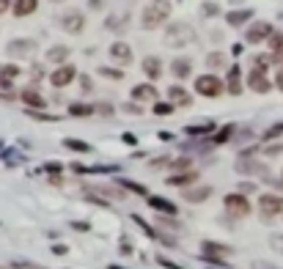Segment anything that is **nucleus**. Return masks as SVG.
Returning a JSON list of instances; mask_svg holds the SVG:
<instances>
[{"instance_id":"1","label":"nucleus","mask_w":283,"mask_h":269,"mask_svg":"<svg viewBox=\"0 0 283 269\" xmlns=\"http://www.w3.org/2000/svg\"><path fill=\"white\" fill-rule=\"evenodd\" d=\"M168 17H170V0H151V3L143 9L140 25H143L146 31H154V28H160L162 22H168Z\"/></svg>"},{"instance_id":"2","label":"nucleus","mask_w":283,"mask_h":269,"mask_svg":"<svg viewBox=\"0 0 283 269\" xmlns=\"http://www.w3.org/2000/svg\"><path fill=\"white\" fill-rule=\"evenodd\" d=\"M165 42H168L170 47L193 44L196 42V31H193V25H187V22H173V25L165 31Z\"/></svg>"},{"instance_id":"3","label":"nucleus","mask_w":283,"mask_h":269,"mask_svg":"<svg viewBox=\"0 0 283 269\" xmlns=\"http://www.w3.org/2000/svg\"><path fill=\"white\" fill-rule=\"evenodd\" d=\"M223 206H226V212L231 214V217H247V214H250V201H247V195H242V192L226 195Z\"/></svg>"},{"instance_id":"4","label":"nucleus","mask_w":283,"mask_h":269,"mask_svg":"<svg viewBox=\"0 0 283 269\" xmlns=\"http://www.w3.org/2000/svg\"><path fill=\"white\" fill-rule=\"evenodd\" d=\"M258 209H261V217L264 220H272L283 214V198L275 195V192H264L261 198H258Z\"/></svg>"},{"instance_id":"5","label":"nucleus","mask_w":283,"mask_h":269,"mask_svg":"<svg viewBox=\"0 0 283 269\" xmlns=\"http://www.w3.org/2000/svg\"><path fill=\"white\" fill-rule=\"evenodd\" d=\"M223 80L220 77H215V74H201V77L196 80V91L201 93V96H209V99H215V96H220L223 93Z\"/></svg>"},{"instance_id":"6","label":"nucleus","mask_w":283,"mask_h":269,"mask_svg":"<svg viewBox=\"0 0 283 269\" xmlns=\"http://www.w3.org/2000/svg\"><path fill=\"white\" fill-rule=\"evenodd\" d=\"M272 25L269 22H253L250 28H247L245 33V42L247 44H261V42H269V36H272Z\"/></svg>"},{"instance_id":"7","label":"nucleus","mask_w":283,"mask_h":269,"mask_svg":"<svg viewBox=\"0 0 283 269\" xmlns=\"http://www.w3.org/2000/svg\"><path fill=\"white\" fill-rule=\"evenodd\" d=\"M237 171L242 173V176H264L267 173V165L264 162H258V160H253V157H239V162H237Z\"/></svg>"},{"instance_id":"8","label":"nucleus","mask_w":283,"mask_h":269,"mask_svg":"<svg viewBox=\"0 0 283 269\" xmlns=\"http://www.w3.org/2000/svg\"><path fill=\"white\" fill-rule=\"evenodd\" d=\"M74 77H77V69L69 66V63H63V66H58L55 72L50 74V83L55 85V88H66V85L72 83Z\"/></svg>"},{"instance_id":"9","label":"nucleus","mask_w":283,"mask_h":269,"mask_svg":"<svg viewBox=\"0 0 283 269\" xmlns=\"http://www.w3.org/2000/svg\"><path fill=\"white\" fill-rule=\"evenodd\" d=\"M201 250H204V258H209V261H226L231 255V247L220 242H204Z\"/></svg>"},{"instance_id":"10","label":"nucleus","mask_w":283,"mask_h":269,"mask_svg":"<svg viewBox=\"0 0 283 269\" xmlns=\"http://www.w3.org/2000/svg\"><path fill=\"white\" fill-rule=\"evenodd\" d=\"M61 28L66 33H80L82 28H85V17H82V11H66V14H61Z\"/></svg>"},{"instance_id":"11","label":"nucleus","mask_w":283,"mask_h":269,"mask_svg":"<svg viewBox=\"0 0 283 269\" xmlns=\"http://www.w3.org/2000/svg\"><path fill=\"white\" fill-rule=\"evenodd\" d=\"M6 52H9L11 58H28V55L36 52V42H31V39H17V42H9Z\"/></svg>"},{"instance_id":"12","label":"nucleus","mask_w":283,"mask_h":269,"mask_svg":"<svg viewBox=\"0 0 283 269\" xmlns=\"http://www.w3.org/2000/svg\"><path fill=\"white\" fill-rule=\"evenodd\" d=\"M247 88L256 91V93H269V88H272V83L267 80V74L258 72V69H253L250 74H247Z\"/></svg>"},{"instance_id":"13","label":"nucleus","mask_w":283,"mask_h":269,"mask_svg":"<svg viewBox=\"0 0 283 269\" xmlns=\"http://www.w3.org/2000/svg\"><path fill=\"white\" fill-rule=\"evenodd\" d=\"M110 58L127 66V63H132V50H129V44H124V42H113L110 44Z\"/></svg>"},{"instance_id":"14","label":"nucleus","mask_w":283,"mask_h":269,"mask_svg":"<svg viewBox=\"0 0 283 269\" xmlns=\"http://www.w3.org/2000/svg\"><path fill=\"white\" fill-rule=\"evenodd\" d=\"M228 93H234V96L242 93V69H239L237 63L228 69Z\"/></svg>"},{"instance_id":"15","label":"nucleus","mask_w":283,"mask_h":269,"mask_svg":"<svg viewBox=\"0 0 283 269\" xmlns=\"http://www.w3.org/2000/svg\"><path fill=\"white\" fill-rule=\"evenodd\" d=\"M157 96H160V93H157L154 85H135V88H132V99H135V102H154Z\"/></svg>"},{"instance_id":"16","label":"nucleus","mask_w":283,"mask_h":269,"mask_svg":"<svg viewBox=\"0 0 283 269\" xmlns=\"http://www.w3.org/2000/svg\"><path fill=\"white\" fill-rule=\"evenodd\" d=\"M209 195H212V187H190V190L181 192V198H184V201H190V203H201Z\"/></svg>"},{"instance_id":"17","label":"nucleus","mask_w":283,"mask_h":269,"mask_svg":"<svg viewBox=\"0 0 283 269\" xmlns=\"http://www.w3.org/2000/svg\"><path fill=\"white\" fill-rule=\"evenodd\" d=\"M170 72H173V77H179V80L190 77V72H193V61H190V58H176V61L170 63Z\"/></svg>"},{"instance_id":"18","label":"nucleus","mask_w":283,"mask_h":269,"mask_svg":"<svg viewBox=\"0 0 283 269\" xmlns=\"http://www.w3.org/2000/svg\"><path fill=\"white\" fill-rule=\"evenodd\" d=\"M143 72H146V77L149 80H160L162 77V63H160V58H154V55H149L143 61Z\"/></svg>"},{"instance_id":"19","label":"nucleus","mask_w":283,"mask_h":269,"mask_svg":"<svg viewBox=\"0 0 283 269\" xmlns=\"http://www.w3.org/2000/svg\"><path fill=\"white\" fill-rule=\"evenodd\" d=\"M149 206L154 209V212L170 214V217H173V214H176V203H170L168 198H157V195H151V198H149Z\"/></svg>"},{"instance_id":"20","label":"nucleus","mask_w":283,"mask_h":269,"mask_svg":"<svg viewBox=\"0 0 283 269\" xmlns=\"http://www.w3.org/2000/svg\"><path fill=\"white\" fill-rule=\"evenodd\" d=\"M22 102H25L28 107H33V110H41V107H47L44 96H41L39 91H33V88H25V91H22Z\"/></svg>"},{"instance_id":"21","label":"nucleus","mask_w":283,"mask_h":269,"mask_svg":"<svg viewBox=\"0 0 283 269\" xmlns=\"http://www.w3.org/2000/svg\"><path fill=\"white\" fill-rule=\"evenodd\" d=\"M168 96H170V102H173V104H181V107H190V104H193L190 93H187L184 88H179V85H170Z\"/></svg>"},{"instance_id":"22","label":"nucleus","mask_w":283,"mask_h":269,"mask_svg":"<svg viewBox=\"0 0 283 269\" xmlns=\"http://www.w3.org/2000/svg\"><path fill=\"white\" fill-rule=\"evenodd\" d=\"M69 55H72V50H69V47H63V44H58V47H52L50 52H47V61L50 63H66L69 61Z\"/></svg>"},{"instance_id":"23","label":"nucleus","mask_w":283,"mask_h":269,"mask_svg":"<svg viewBox=\"0 0 283 269\" xmlns=\"http://www.w3.org/2000/svg\"><path fill=\"white\" fill-rule=\"evenodd\" d=\"M250 17H253L250 9H239V11H228V14H226V22H228V25H234V28H239V25H245Z\"/></svg>"},{"instance_id":"24","label":"nucleus","mask_w":283,"mask_h":269,"mask_svg":"<svg viewBox=\"0 0 283 269\" xmlns=\"http://www.w3.org/2000/svg\"><path fill=\"white\" fill-rule=\"evenodd\" d=\"M196 179H198L196 171H187V173H176V176H170L168 184H170V187H187V184H193Z\"/></svg>"},{"instance_id":"25","label":"nucleus","mask_w":283,"mask_h":269,"mask_svg":"<svg viewBox=\"0 0 283 269\" xmlns=\"http://www.w3.org/2000/svg\"><path fill=\"white\" fill-rule=\"evenodd\" d=\"M36 6H39V0H17L14 14L17 17H28V14H33V11H36Z\"/></svg>"},{"instance_id":"26","label":"nucleus","mask_w":283,"mask_h":269,"mask_svg":"<svg viewBox=\"0 0 283 269\" xmlns=\"http://www.w3.org/2000/svg\"><path fill=\"white\" fill-rule=\"evenodd\" d=\"M63 146H66L69 151H80V154H88V151H91V146L88 143H82V140H72V138L63 140Z\"/></svg>"},{"instance_id":"27","label":"nucleus","mask_w":283,"mask_h":269,"mask_svg":"<svg viewBox=\"0 0 283 269\" xmlns=\"http://www.w3.org/2000/svg\"><path fill=\"white\" fill-rule=\"evenodd\" d=\"M93 104H69V113L72 115H93Z\"/></svg>"},{"instance_id":"28","label":"nucleus","mask_w":283,"mask_h":269,"mask_svg":"<svg viewBox=\"0 0 283 269\" xmlns=\"http://www.w3.org/2000/svg\"><path fill=\"white\" fill-rule=\"evenodd\" d=\"M212 129H215V124H193V126H187V134H209Z\"/></svg>"},{"instance_id":"29","label":"nucleus","mask_w":283,"mask_h":269,"mask_svg":"<svg viewBox=\"0 0 283 269\" xmlns=\"http://www.w3.org/2000/svg\"><path fill=\"white\" fill-rule=\"evenodd\" d=\"M206 63H209L212 69H223L226 66V55H223V52H212V55L206 58Z\"/></svg>"},{"instance_id":"30","label":"nucleus","mask_w":283,"mask_h":269,"mask_svg":"<svg viewBox=\"0 0 283 269\" xmlns=\"http://www.w3.org/2000/svg\"><path fill=\"white\" fill-rule=\"evenodd\" d=\"M269 63H272V55H256L253 58V69H258V72H267Z\"/></svg>"},{"instance_id":"31","label":"nucleus","mask_w":283,"mask_h":269,"mask_svg":"<svg viewBox=\"0 0 283 269\" xmlns=\"http://www.w3.org/2000/svg\"><path fill=\"white\" fill-rule=\"evenodd\" d=\"M119 184L124 187V190H129V192H138V195H146V187H143V184H135V181H127V179H121Z\"/></svg>"},{"instance_id":"32","label":"nucleus","mask_w":283,"mask_h":269,"mask_svg":"<svg viewBox=\"0 0 283 269\" xmlns=\"http://www.w3.org/2000/svg\"><path fill=\"white\" fill-rule=\"evenodd\" d=\"M127 22H129V17H121V20H113V17H110L105 25H108L110 31H124V28H127Z\"/></svg>"},{"instance_id":"33","label":"nucleus","mask_w":283,"mask_h":269,"mask_svg":"<svg viewBox=\"0 0 283 269\" xmlns=\"http://www.w3.org/2000/svg\"><path fill=\"white\" fill-rule=\"evenodd\" d=\"M99 74H102V77H108V80H124V72L121 69H99Z\"/></svg>"},{"instance_id":"34","label":"nucleus","mask_w":283,"mask_h":269,"mask_svg":"<svg viewBox=\"0 0 283 269\" xmlns=\"http://www.w3.org/2000/svg\"><path fill=\"white\" fill-rule=\"evenodd\" d=\"M17 74H20V66H14V63H9V66L0 69V77H6V80H14Z\"/></svg>"},{"instance_id":"35","label":"nucleus","mask_w":283,"mask_h":269,"mask_svg":"<svg viewBox=\"0 0 283 269\" xmlns=\"http://www.w3.org/2000/svg\"><path fill=\"white\" fill-rule=\"evenodd\" d=\"M157 225H160V228H170V231H179V223H176V220L160 217V214H157Z\"/></svg>"},{"instance_id":"36","label":"nucleus","mask_w":283,"mask_h":269,"mask_svg":"<svg viewBox=\"0 0 283 269\" xmlns=\"http://www.w3.org/2000/svg\"><path fill=\"white\" fill-rule=\"evenodd\" d=\"M269 247L278 250V253L283 255V233H272V236H269Z\"/></svg>"},{"instance_id":"37","label":"nucleus","mask_w":283,"mask_h":269,"mask_svg":"<svg viewBox=\"0 0 283 269\" xmlns=\"http://www.w3.org/2000/svg\"><path fill=\"white\" fill-rule=\"evenodd\" d=\"M170 168H173V171H190V160H187V157H181V160H173L170 162Z\"/></svg>"},{"instance_id":"38","label":"nucleus","mask_w":283,"mask_h":269,"mask_svg":"<svg viewBox=\"0 0 283 269\" xmlns=\"http://www.w3.org/2000/svg\"><path fill=\"white\" fill-rule=\"evenodd\" d=\"M269 47H272V52L283 50V33H272V36H269Z\"/></svg>"},{"instance_id":"39","label":"nucleus","mask_w":283,"mask_h":269,"mask_svg":"<svg viewBox=\"0 0 283 269\" xmlns=\"http://www.w3.org/2000/svg\"><path fill=\"white\" fill-rule=\"evenodd\" d=\"M97 192H105L108 198H116V201H121V198H124V192L121 190H113V187H99Z\"/></svg>"},{"instance_id":"40","label":"nucleus","mask_w":283,"mask_h":269,"mask_svg":"<svg viewBox=\"0 0 283 269\" xmlns=\"http://www.w3.org/2000/svg\"><path fill=\"white\" fill-rule=\"evenodd\" d=\"M231 132H234V129H231V126H226V129H220V132H217V134H215V143H226V140H228V138H231Z\"/></svg>"},{"instance_id":"41","label":"nucleus","mask_w":283,"mask_h":269,"mask_svg":"<svg viewBox=\"0 0 283 269\" xmlns=\"http://www.w3.org/2000/svg\"><path fill=\"white\" fill-rule=\"evenodd\" d=\"M154 113L157 115H168V113H173V104H154Z\"/></svg>"},{"instance_id":"42","label":"nucleus","mask_w":283,"mask_h":269,"mask_svg":"<svg viewBox=\"0 0 283 269\" xmlns=\"http://www.w3.org/2000/svg\"><path fill=\"white\" fill-rule=\"evenodd\" d=\"M239 192H242V195H250V192H256V184H250V181H242V184H239Z\"/></svg>"},{"instance_id":"43","label":"nucleus","mask_w":283,"mask_h":269,"mask_svg":"<svg viewBox=\"0 0 283 269\" xmlns=\"http://www.w3.org/2000/svg\"><path fill=\"white\" fill-rule=\"evenodd\" d=\"M253 269H280V266L269 264V261H253Z\"/></svg>"},{"instance_id":"44","label":"nucleus","mask_w":283,"mask_h":269,"mask_svg":"<svg viewBox=\"0 0 283 269\" xmlns=\"http://www.w3.org/2000/svg\"><path fill=\"white\" fill-rule=\"evenodd\" d=\"M44 171L55 176V173H61V165H58V162H47V165H44Z\"/></svg>"},{"instance_id":"45","label":"nucleus","mask_w":283,"mask_h":269,"mask_svg":"<svg viewBox=\"0 0 283 269\" xmlns=\"http://www.w3.org/2000/svg\"><path fill=\"white\" fill-rule=\"evenodd\" d=\"M165 165H170V160H168V157H160V160H154V162H151V168H165Z\"/></svg>"},{"instance_id":"46","label":"nucleus","mask_w":283,"mask_h":269,"mask_svg":"<svg viewBox=\"0 0 283 269\" xmlns=\"http://www.w3.org/2000/svg\"><path fill=\"white\" fill-rule=\"evenodd\" d=\"M272 63H278V66H283V50L272 52Z\"/></svg>"},{"instance_id":"47","label":"nucleus","mask_w":283,"mask_h":269,"mask_svg":"<svg viewBox=\"0 0 283 269\" xmlns=\"http://www.w3.org/2000/svg\"><path fill=\"white\" fill-rule=\"evenodd\" d=\"M201 11H206V14H217V6L215 3H206V6H201Z\"/></svg>"},{"instance_id":"48","label":"nucleus","mask_w":283,"mask_h":269,"mask_svg":"<svg viewBox=\"0 0 283 269\" xmlns=\"http://www.w3.org/2000/svg\"><path fill=\"white\" fill-rule=\"evenodd\" d=\"M80 83H82V91H91V77H80Z\"/></svg>"},{"instance_id":"49","label":"nucleus","mask_w":283,"mask_h":269,"mask_svg":"<svg viewBox=\"0 0 283 269\" xmlns=\"http://www.w3.org/2000/svg\"><path fill=\"white\" fill-rule=\"evenodd\" d=\"M275 85H278V88L283 91V66L278 69V77H275Z\"/></svg>"},{"instance_id":"50","label":"nucleus","mask_w":283,"mask_h":269,"mask_svg":"<svg viewBox=\"0 0 283 269\" xmlns=\"http://www.w3.org/2000/svg\"><path fill=\"white\" fill-rule=\"evenodd\" d=\"M9 6H11V0H0V17H3L6 11H9Z\"/></svg>"},{"instance_id":"51","label":"nucleus","mask_w":283,"mask_h":269,"mask_svg":"<svg viewBox=\"0 0 283 269\" xmlns=\"http://www.w3.org/2000/svg\"><path fill=\"white\" fill-rule=\"evenodd\" d=\"M160 264H165V266H170V269H181V266H176L173 261H168V258H160Z\"/></svg>"},{"instance_id":"52","label":"nucleus","mask_w":283,"mask_h":269,"mask_svg":"<svg viewBox=\"0 0 283 269\" xmlns=\"http://www.w3.org/2000/svg\"><path fill=\"white\" fill-rule=\"evenodd\" d=\"M124 143H129V146H135V143H138V140H135V138H132V134H129V132H127V134H124Z\"/></svg>"},{"instance_id":"53","label":"nucleus","mask_w":283,"mask_h":269,"mask_svg":"<svg viewBox=\"0 0 283 269\" xmlns=\"http://www.w3.org/2000/svg\"><path fill=\"white\" fill-rule=\"evenodd\" d=\"M127 113H138L140 115V104H138V107H135V104H127Z\"/></svg>"},{"instance_id":"54","label":"nucleus","mask_w":283,"mask_h":269,"mask_svg":"<svg viewBox=\"0 0 283 269\" xmlns=\"http://www.w3.org/2000/svg\"><path fill=\"white\" fill-rule=\"evenodd\" d=\"M88 6L91 9H102V0H88Z\"/></svg>"},{"instance_id":"55","label":"nucleus","mask_w":283,"mask_h":269,"mask_svg":"<svg viewBox=\"0 0 283 269\" xmlns=\"http://www.w3.org/2000/svg\"><path fill=\"white\" fill-rule=\"evenodd\" d=\"M25 269H47V266H41V264H25Z\"/></svg>"},{"instance_id":"56","label":"nucleus","mask_w":283,"mask_h":269,"mask_svg":"<svg viewBox=\"0 0 283 269\" xmlns=\"http://www.w3.org/2000/svg\"><path fill=\"white\" fill-rule=\"evenodd\" d=\"M275 187H283V173H280V179H275Z\"/></svg>"},{"instance_id":"57","label":"nucleus","mask_w":283,"mask_h":269,"mask_svg":"<svg viewBox=\"0 0 283 269\" xmlns=\"http://www.w3.org/2000/svg\"><path fill=\"white\" fill-rule=\"evenodd\" d=\"M52 3H63V0H52Z\"/></svg>"},{"instance_id":"58","label":"nucleus","mask_w":283,"mask_h":269,"mask_svg":"<svg viewBox=\"0 0 283 269\" xmlns=\"http://www.w3.org/2000/svg\"><path fill=\"white\" fill-rule=\"evenodd\" d=\"M0 269H9V266H0Z\"/></svg>"}]
</instances>
